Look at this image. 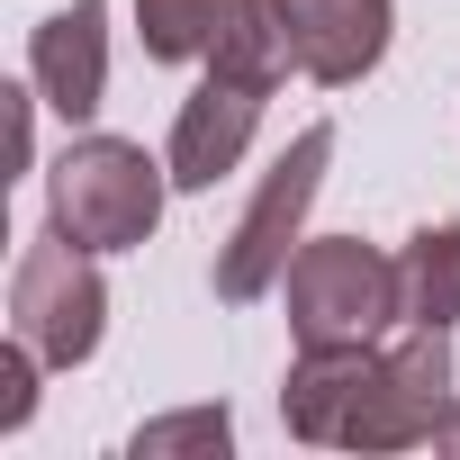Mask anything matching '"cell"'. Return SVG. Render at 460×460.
<instances>
[{"label": "cell", "instance_id": "8fae6325", "mask_svg": "<svg viewBox=\"0 0 460 460\" xmlns=\"http://www.w3.org/2000/svg\"><path fill=\"white\" fill-rule=\"evenodd\" d=\"M217 10L226 0H136V37H145L154 64H208Z\"/></svg>", "mask_w": 460, "mask_h": 460}, {"label": "cell", "instance_id": "ba28073f", "mask_svg": "<svg viewBox=\"0 0 460 460\" xmlns=\"http://www.w3.org/2000/svg\"><path fill=\"white\" fill-rule=\"evenodd\" d=\"M28 73H37L46 109L91 118L109 100V0H64V10L28 37Z\"/></svg>", "mask_w": 460, "mask_h": 460}, {"label": "cell", "instance_id": "3957f363", "mask_svg": "<svg viewBox=\"0 0 460 460\" xmlns=\"http://www.w3.org/2000/svg\"><path fill=\"white\" fill-rule=\"evenodd\" d=\"M10 334H28L46 352V370L91 361L100 334H109V280H100L91 244H73L64 226H46L10 271Z\"/></svg>", "mask_w": 460, "mask_h": 460}, {"label": "cell", "instance_id": "5bb4252c", "mask_svg": "<svg viewBox=\"0 0 460 460\" xmlns=\"http://www.w3.org/2000/svg\"><path fill=\"white\" fill-rule=\"evenodd\" d=\"M0 100H10V154L28 163V145H37V118H28V91H0Z\"/></svg>", "mask_w": 460, "mask_h": 460}, {"label": "cell", "instance_id": "6da1fadb", "mask_svg": "<svg viewBox=\"0 0 460 460\" xmlns=\"http://www.w3.org/2000/svg\"><path fill=\"white\" fill-rule=\"evenodd\" d=\"M163 190H172V163H154L127 136H73L55 154V172H46L55 226L91 253H136L163 226Z\"/></svg>", "mask_w": 460, "mask_h": 460}, {"label": "cell", "instance_id": "4fadbf2b", "mask_svg": "<svg viewBox=\"0 0 460 460\" xmlns=\"http://www.w3.org/2000/svg\"><path fill=\"white\" fill-rule=\"evenodd\" d=\"M37 370H46V352L28 334H10V352H0V433H19L37 415Z\"/></svg>", "mask_w": 460, "mask_h": 460}, {"label": "cell", "instance_id": "7a4b0ae2", "mask_svg": "<svg viewBox=\"0 0 460 460\" xmlns=\"http://www.w3.org/2000/svg\"><path fill=\"white\" fill-rule=\"evenodd\" d=\"M325 163H334V127H298V145L262 172L253 208L235 217V235L217 244V298L226 307H253L280 271H289V244H298V226L325 190Z\"/></svg>", "mask_w": 460, "mask_h": 460}, {"label": "cell", "instance_id": "277c9868", "mask_svg": "<svg viewBox=\"0 0 460 460\" xmlns=\"http://www.w3.org/2000/svg\"><path fill=\"white\" fill-rule=\"evenodd\" d=\"M397 325V262L361 235H316L289 262V334L298 343H379Z\"/></svg>", "mask_w": 460, "mask_h": 460}, {"label": "cell", "instance_id": "8992f818", "mask_svg": "<svg viewBox=\"0 0 460 460\" xmlns=\"http://www.w3.org/2000/svg\"><path fill=\"white\" fill-rule=\"evenodd\" d=\"M262 82H235V73H208L190 100H181V118H172V190H217L226 172L244 163V145H253V127H262Z\"/></svg>", "mask_w": 460, "mask_h": 460}, {"label": "cell", "instance_id": "9a60e30c", "mask_svg": "<svg viewBox=\"0 0 460 460\" xmlns=\"http://www.w3.org/2000/svg\"><path fill=\"white\" fill-rule=\"evenodd\" d=\"M433 451H460V397H451V415H442V433H433Z\"/></svg>", "mask_w": 460, "mask_h": 460}, {"label": "cell", "instance_id": "52a82bcc", "mask_svg": "<svg viewBox=\"0 0 460 460\" xmlns=\"http://www.w3.org/2000/svg\"><path fill=\"white\" fill-rule=\"evenodd\" d=\"M280 28L307 82L352 91L379 55H388V0H280Z\"/></svg>", "mask_w": 460, "mask_h": 460}, {"label": "cell", "instance_id": "9c48e42d", "mask_svg": "<svg viewBox=\"0 0 460 460\" xmlns=\"http://www.w3.org/2000/svg\"><path fill=\"white\" fill-rule=\"evenodd\" d=\"M370 370H379V343H298L289 388H280V424L298 442H343L370 397Z\"/></svg>", "mask_w": 460, "mask_h": 460}, {"label": "cell", "instance_id": "7c38bea8", "mask_svg": "<svg viewBox=\"0 0 460 460\" xmlns=\"http://www.w3.org/2000/svg\"><path fill=\"white\" fill-rule=\"evenodd\" d=\"M235 442V415L226 406H190V415H154V424H136V460H172V451H226Z\"/></svg>", "mask_w": 460, "mask_h": 460}, {"label": "cell", "instance_id": "30bf717a", "mask_svg": "<svg viewBox=\"0 0 460 460\" xmlns=\"http://www.w3.org/2000/svg\"><path fill=\"white\" fill-rule=\"evenodd\" d=\"M397 325H433V334L460 325V217L406 235V253H397Z\"/></svg>", "mask_w": 460, "mask_h": 460}, {"label": "cell", "instance_id": "5b68a950", "mask_svg": "<svg viewBox=\"0 0 460 460\" xmlns=\"http://www.w3.org/2000/svg\"><path fill=\"white\" fill-rule=\"evenodd\" d=\"M442 415H451V334L406 325V343H388V352H379L370 397H361V415H352L343 451H415V442H433V433H442Z\"/></svg>", "mask_w": 460, "mask_h": 460}]
</instances>
